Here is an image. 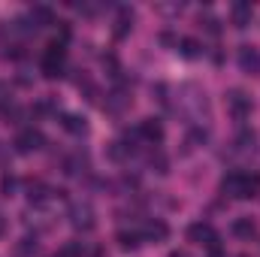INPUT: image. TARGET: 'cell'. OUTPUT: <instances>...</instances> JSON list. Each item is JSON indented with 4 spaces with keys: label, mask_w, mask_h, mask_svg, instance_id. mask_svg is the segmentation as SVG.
I'll use <instances>...</instances> for the list:
<instances>
[{
    "label": "cell",
    "mask_w": 260,
    "mask_h": 257,
    "mask_svg": "<svg viewBox=\"0 0 260 257\" xmlns=\"http://www.w3.org/2000/svg\"><path fill=\"white\" fill-rule=\"evenodd\" d=\"M0 194L3 197H12L15 194V176H3L0 179Z\"/></svg>",
    "instance_id": "603a6c76"
},
{
    "label": "cell",
    "mask_w": 260,
    "mask_h": 257,
    "mask_svg": "<svg viewBox=\"0 0 260 257\" xmlns=\"http://www.w3.org/2000/svg\"><path fill=\"white\" fill-rule=\"evenodd\" d=\"M179 109H182V115H185L191 124H200V121L209 115L206 94H203L197 85H182V88H179Z\"/></svg>",
    "instance_id": "6da1fadb"
},
{
    "label": "cell",
    "mask_w": 260,
    "mask_h": 257,
    "mask_svg": "<svg viewBox=\"0 0 260 257\" xmlns=\"http://www.w3.org/2000/svg\"><path fill=\"white\" fill-rule=\"evenodd\" d=\"M70 224L76 227V230H91L97 221H94V209H91V203H73L70 206Z\"/></svg>",
    "instance_id": "277c9868"
},
{
    "label": "cell",
    "mask_w": 260,
    "mask_h": 257,
    "mask_svg": "<svg viewBox=\"0 0 260 257\" xmlns=\"http://www.w3.org/2000/svg\"><path fill=\"white\" fill-rule=\"evenodd\" d=\"M254 145H257L254 130L242 127V130H239V136H236V148H239V151H254Z\"/></svg>",
    "instance_id": "2e32d148"
},
{
    "label": "cell",
    "mask_w": 260,
    "mask_h": 257,
    "mask_svg": "<svg viewBox=\"0 0 260 257\" xmlns=\"http://www.w3.org/2000/svg\"><path fill=\"white\" fill-rule=\"evenodd\" d=\"M9 106H12V91L6 82H0V112H6Z\"/></svg>",
    "instance_id": "7402d4cb"
},
{
    "label": "cell",
    "mask_w": 260,
    "mask_h": 257,
    "mask_svg": "<svg viewBox=\"0 0 260 257\" xmlns=\"http://www.w3.org/2000/svg\"><path fill=\"white\" fill-rule=\"evenodd\" d=\"M15 251H18L21 257H27V254H37V236H34V239H30V236H24V239L18 242V248H15Z\"/></svg>",
    "instance_id": "44dd1931"
},
{
    "label": "cell",
    "mask_w": 260,
    "mask_h": 257,
    "mask_svg": "<svg viewBox=\"0 0 260 257\" xmlns=\"http://www.w3.org/2000/svg\"><path fill=\"white\" fill-rule=\"evenodd\" d=\"M145 142H151V145H157L160 139H164V124L157 121V118H142L139 121V130H136Z\"/></svg>",
    "instance_id": "ba28073f"
},
{
    "label": "cell",
    "mask_w": 260,
    "mask_h": 257,
    "mask_svg": "<svg viewBox=\"0 0 260 257\" xmlns=\"http://www.w3.org/2000/svg\"><path fill=\"white\" fill-rule=\"evenodd\" d=\"M130 24H133V12L130 9H121L118 12V27H115V37H124L130 30Z\"/></svg>",
    "instance_id": "ac0fdd59"
},
{
    "label": "cell",
    "mask_w": 260,
    "mask_h": 257,
    "mask_svg": "<svg viewBox=\"0 0 260 257\" xmlns=\"http://www.w3.org/2000/svg\"><path fill=\"white\" fill-rule=\"evenodd\" d=\"M179 52H182V58H188V61H194L203 55V46L197 43L194 37H185V40H179Z\"/></svg>",
    "instance_id": "4fadbf2b"
},
{
    "label": "cell",
    "mask_w": 260,
    "mask_h": 257,
    "mask_svg": "<svg viewBox=\"0 0 260 257\" xmlns=\"http://www.w3.org/2000/svg\"><path fill=\"white\" fill-rule=\"evenodd\" d=\"M118 245L124 248V251H136L139 248V233H118Z\"/></svg>",
    "instance_id": "e0dca14e"
},
{
    "label": "cell",
    "mask_w": 260,
    "mask_h": 257,
    "mask_svg": "<svg viewBox=\"0 0 260 257\" xmlns=\"http://www.w3.org/2000/svg\"><path fill=\"white\" fill-rule=\"evenodd\" d=\"M230 21H233L239 30L248 27V24H251V3H242V0L233 3V6H230Z\"/></svg>",
    "instance_id": "30bf717a"
},
{
    "label": "cell",
    "mask_w": 260,
    "mask_h": 257,
    "mask_svg": "<svg viewBox=\"0 0 260 257\" xmlns=\"http://www.w3.org/2000/svg\"><path fill=\"white\" fill-rule=\"evenodd\" d=\"M61 124H64V130L76 133V136H85L88 133V118L85 115H76V112H64L61 115Z\"/></svg>",
    "instance_id": "8fae6325"
},
{
    "label": "cell",
    "mask_w": 260,
    "mask_h": 257,
    "mask_svg": "<svg viewBox=\"0 0 260 257\" xmlns=\"http://www.w3.org/2000/svg\"><path fill=\"white\" fill-rule=\"evenodd\" d=\"M3 230H6V221H3V215H0V236H3Z\"/></svg>",
    "instance_id": "cb8c5ba5"
},
{
    "label": "cell",
    "mask_w": 260,
    "mask_h": 257,
    "mask_svg": "<svg viewBox=\"0 0 260 257\" xmlns=\"http://www.w3.org/2000/svg\"><path fill=\"white\" fill-rule=\"evenodd\" d=\"M254 230H257V227H254L251 218H236V221H233V236H239V239H251Z\"/></svg>",
    "instance_id": "5bb4252c"
},
{
    "label": "cell",
    "mask_w": 260,
    "mask_h": 257,
    "mask_svg": "<svg viewBox=\"0 0 260 257\" xmlns=\"http://www.w3.org/2000/svg\"><path fill=\"white\" fill-rule=\"evenodd\" d=\"M239 67H242V73H257L260 70V52L254 46H242L239 49Z\"/></svg>",
    "instance_id": "9c48e42d"
},
{
    "label": "cell",
    "mask_w": 260,
    "mask_h": 257,
    "mask_svg": "<svg viewBox=\"0 0 260 257\" xmlns=\"http://www.w3.org/2000/svg\"><path fill=\"white\" fill-rule=\"evenodd\" d=\"M221 191L230 194V197H239V200L257 197L260 176H251V173H227V176L221 179Z\"/></svg>",
    "instance_id": "7a4b0ae2"
},
{
    "label": "cell",
    "mask_w": 260,
    "mask_h": 257,
    "mask_svg": "<svg viewBox=\"0 0 260 257\" xmlns=\"http://www.w3.org/2000/svg\"><path fill=\"white\" fill-rule=\"evenodd\" d=\"M82 254H85V245L76 242V239L64 242V248H61V257H82Z\"/></svg>",
    "instance_id": "d6986e66"
},
{
    "label": "cell",
    "mask_w": 260,
    "mask_h": 257,
    "mask_svg": "<svg viewBox=\"0 0 260 257\" xmlns=\"http://www.w3.org/2000/svg\"><path fill=\"white\" fill-rule=\"evenodd\" d=\"M58 257H61V254H58Z\"/></svg>",
    "instance_id": "484cf974"
},
{
    "label": "cell",
    "mask_w": 260,
    "mask_h": 257,
    "mask_svg": "<svg viewBox=\"0 0 260 257\" xmlns=\"http://www.w3.org/2000/svg\"><path fill=\"white\" fill-rule=\"evenodd\" d=\"M30 21H34V30L37 27H46V24H55V12L49 6H34L30 9Z\"/></svg>",
    "instance_id": "7c38bea8"
},
{
    "label": "cell",
    "mask_w": 260,
    "mask_h": 257,
    "mask_svg": "<svg viewBox=\"0 0 260 257\" xmlns=\"http://www.w3.org/2000/svg\"><path fill=\"white\" fill-rule=\"evenodd\" d=\"M167 236H170V227L160 218H148L139 230V239H145V242H164Z\"/></svg>",
    "instance_id": "52a82bcc"
},
{
    "label": "cell",
    "mask_w": 260,
    "mask_h": 257,
    "mask_svg": "<svg viewBox=\"0 0 260 257\" xmlns=\"http://www.w3.org/2000/svg\"><path fill=\"white\" fill-rule=\"evenodd\" d=\"M43 145H46V136H43L40 130H34V127L21 130V133L15 136V151H21V154H30V151H40Z\"/></svg>",
    "instance_id": "5b68a950"
},
{
    "label": "cell",
    "mask_w": 260,
    "mask_h": 257,
    "mask_svg": "<svg viewBox=\"0 0 260 257\" xmlns=\"http://www.w3.org/2000/svg\"><path fill=\"white\" fill-rule=\"evenodd\" d=\"M170 257H188V254H185V251H173Z\"/></svg>",
    "instance_id": "d4e9b609"
},
{
    "label": "cell",
    "mask_w": 260,
    "mask_h": 257,
    "mask_svg": "<svg viewBox=\"0 0 260 257\" xmlns=\"http://www.w3.org/2000/svg\"><path fill=\"white\" fill-rule=\"evenodd\" d=\"M82 170H85V157H79V154H76V157H70V160L64 164V173H67V176H79Z\"/></svg>",
    "instance_id": "ffe728a7"
},
{
    "label": "cell",
    "mask_w": 260,
    "mask_h": 257,
    "mask_svg": "<svg viewBox=\"0 0 260 257\" xmlns=\"http://www.w3.org/2000/svg\"><path fill=\"white\" fill-rule=\"evenodd\" d=\"M188 239L197 242V245H206V248H218V233L209 221H197L188 227Z\"/></svg>",
    "instance_id": "3957f363"
},
{
    "label": "cell",
    "mask_w": 260,
    "mask_h": 257,
    "mask_svg": "<svg viewBox=\"0 0 260 257\" xmlns=\"http://www.w3.org/2000/svg\"><path fill=\"white\" fill-rule=\"evenodd\" d=\"M49 194H55V191H49L43 182H30V185H27V197H30V203H37V206H43V203L49 200Z\"/></svg>",
    "instance_id": "9a60e30c"
},
{
    "label": "cell",
    "mask_w": 260,
    "mask_h": 257,
    "mask_svg": "<svg viewBox=\"0 0 260 257\" xmlns=\"http://www.w3.org/2000/svg\"><path fill=\"white\" fill-rule=\"evenodd\" d=\"M227 109H230V115H233L236 121H245V118L251 115V97L242 94V91H230V94H227Z\"/></svg>",
    "instance_id": "8992f818"
}]
</instances>
